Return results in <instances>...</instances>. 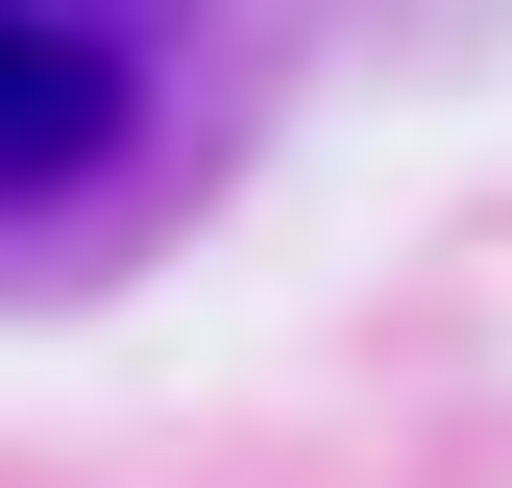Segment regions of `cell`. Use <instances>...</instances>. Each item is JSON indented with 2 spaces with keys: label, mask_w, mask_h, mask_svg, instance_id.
I'll use <instances>...</instances> for the list:
<instances>
[{
  "label": "cell",
  "mask_w": 512,
  "mask_h": 488,
  "mask_svg": "<svg viewBox=\"0 0 512 488\" xmlns=\"http://www.w3.org/2000/svg\"><path fill=\"white\" fill-rule=\"evenodd\" d=\"M98 147H122V49H74L49 0H0V196H49Z\"/></svg>",
  "instance_id": "1"
}]
</instances>
